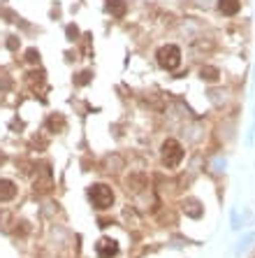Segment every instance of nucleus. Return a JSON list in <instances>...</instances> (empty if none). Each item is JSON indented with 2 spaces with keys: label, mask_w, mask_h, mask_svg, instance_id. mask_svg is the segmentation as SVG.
<instances>
[{
  "label": "nucleus",
  "mask_w": 255,
  "mask_h": 258,
  "mask_svg": "<svg viewBox=\"0 0 255 258\" xmlns=\"http://www.w3.org/2000/svg\"><path fill=\"white\" fill-rule=\"evenodd\" d=\"M89 196H91V203H93L98 210H109L114 203V191L107 184H93Z\"/></svg>",
  "instance_id": "obj_1"
},
{
  "label": "nucleus",
  "mask_w": 255,
  "mask_h": 258,
  "mask_svg": "<svg viewBox=\"0 0 255 258\" xmlns=\"http://www.w3.org/2000/svg\"><path fill=\"white\" fill-rule=\"evenodd\" d=\"M95 251H98L100 258H114L119 253V244H116V240H112V237H102V240L95 244Z\"/></svg>",
  "instance_id": "obj_4"
},
{
  "label": "nucleus",
  "mask_w": 255,
  "mask_h": 258,
  "mask_svg": "<svg viewBox=\"0 0 255 258\" xmlns=\"http://www.w3.org/2000/svg\"><path fill=\"white\" fill-rule=\"evenodd\" d=\"M195 207H200V205H197L195 200H188V214H190V216H200V214H202V212L195 210Z\"/></svg>",
  "instance_id": "obj_9"
},
{
  "label": "nucleus",
  "mask_w": 255,
  "mask_h": 258,
  "mask_svg": "<svg viewBox=\"0 0 255 258\" xmlns=\"http://www.w3.org/2000/svg\"><path fill=\"white\" fill-rule=\"evenodd\" d=\"M17 196V184L10 179H0V203H7Z\"/></svg>",
  "instance_id": "obj_5"
},
{
  "label": "nucleus",
  "mask_w": 255,
  "mask_h": 258,
  "mask_svg": "<svg viewBox=\"0 0 255 258\" xmlns=\"http://www.w3.org/2000/svg\"><path fill=\"white\" fill-rule=\"evenodd\" d=\"M109 12H114L116 17H123V12H125L123 0H109Z\"/></svg>",
  "instance_id": "obj_7"
},
{
  "label": "nucleus",
  "mask_w": 255,
  "mask_h": 258,
  "mask_svg": "<svg viewBox=\"0 0 255 258\" xmlns=\"http://www.w3.org/2000/svg\"><path fill=\"white\" fill-rule=\"evenodd\" d=\"M202 79H207V82H216V79H218V70H216V68H202Z\"/></svg>",
  "instance_id": "obj_8"
},
{
  "label": "nucleus",
  "mask_w": 255,
  "mask_h": 258,
  "mask_svg": "<svg viewBox=\"0 0 255 258\" xmlns=\"http://www.w3.org/2000/svg\"><path fill=\"white\" fill-rule=\"evenodd\" d=\"M181 161H184V147L177 140H165L162 142V163L167 168H177Z\"/></svg>",
  "instance_id": "obj_2"
},
{
  "label": "nucleus",
  "mask_w": 255,
  "mask_h": 258,
  "mask_svg": "<svg viewBox=\"0 0 255 258\" xmlns=\"http://www.w3.org/2000/svg\"><path fill=\"white\" fill-rule=\"evenodd\" d=\"M239 7H241V3H239V0H218V10L223 14H227V17L237 14Z\"/></svg>",
  "instance_id": "obj_6"
},
{
  "label": "nucleus",
  "mask_w": 255,
  "mask_h": 258,
  "mask_svg": "<svg viewBox=\"0 0 255 258\" xmlns=\"http://www.w3.org/2000/svg\"><path fill=\"white\" fill-rule=\"evenodd\" d=\"M155 56H158L160 68H165V70H174V68H179V63H181V51H179V47H174V44L160 47Z\"/></svg>",
  "instance_id": "obj_3"
}]
</instances>
